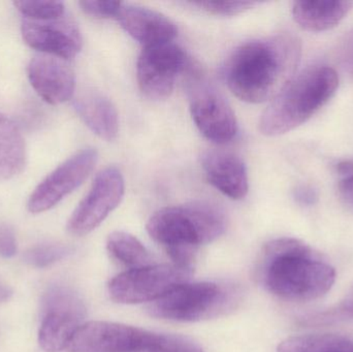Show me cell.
I'll list each match as a JSON object with an SVG mask.
<instances>
[{
    "label": "cell",
    "instance_id": "cell-11",
    "mask_svg": "<svg viewBox=\"0 0 353 352\" xmlns=\"http://www.w3.org/2000/svg\"><path fill=\"white\" fill-rule=\"evenodd\" d=\"M99 154L92 148L79 151L56 167L35 188L27 204L33 214L46 212L59 204L84 183L97 165Z\"/></svg>",
    "mask_w": 353,
    "mask_h": 352
},
{
    "label": "cell",
    "instance_id": "cell-12",
    "mask_svg": "<svg viewBox=\"0 0 353 352\" xmlns=\"http://www.w3.org/2000/svg\"><path fill=\"white\" fill-rule=\"evenodd\" d=\"M157 334L109 322L83 324L68 344L70 352H142L149 351Z\"/></svg>",
    "mask_w": 353,
    "mask_h": 352
},
{
    "label": "cell",
    "instance_id": "cell-31",
    "mask_svg": "<svg viewBox=\"0 0 353 352\" xmlns=\"http://www.w3.org/2000/svg\"><path fill=\"white\" fill-rule=\"evenodd\" d=\"M337 171L344 178L353 175V161H344L338 163Z\"/></svg>",
    "mask_w": 353,
    "mask_h": 352
},
{
    "label": "cell",
    "instance_id": "cell-30",
    "mask_svg": "<svg viewBox=\"0 0 353 352\" xmlns=\"http://www.w3.org/2000/svg\"><path fill=\"white\" fill-rule=\"evenodd\" d=\"M339 191L346 202L353 205V175L344 178L340 182Z\"/></svg>",
    "mask_w": 353,
    "mask_h": 352
},
{
    "label": "cell",
    "instance_id": "cell-6",
    "mask_svg": "<svg viewBox=\"0 0 353 352\" xmlns=\"http://www.w3.org/2000/svg\"><path fill=\"white\" fill-rule=\"evenodd\" d=\"M192 271L176 265H150L132 269L110 281L109 295L120 304L155 302L179 285L188 282Z\"/></svg>",
    "mask_w": 353,
    "mask_h": 352
},
{
    "label": "cell",
    "instance_id": "cell-24",
    "mask_svg": "<svg viewBox=\"0 0 353 352\" xmlns=\"http://www.w3.org/2000/svg\"><path fill=\"white\" fill-rule=\"evenodd\" d=\"M186 4L213 16H236L254 8L259 2L254 1H199Z\"/></svg>",
    "mask_w": 353,
    "mask_h": 352
},
{
    "label": "cell",
    "instance_id": "cell-23",
    "mask_svg": "<svg viewBox=\"0 0 353 352\" xmlns=\"http://www.w3.org/2000/svg\"><path fill=\"white\" fill-rule=\"evenodd\" d=\"M14 6L27 20H58L65 12L63 2L59 1H14Z\"/></svg>",
    "mask_w": 353,
    "mask_h": 352
},
{
    "label": "cell",
    "instance_id": "cell-3",
    "mask_svg": "<svg viewBox=\"0 0 353 352\" xmlns=\"http://www.w3.org/2000/svg\"><path fill=\"white\" fill-rule=\"evenodd\" d=\"M151 239L165 248L174 265L192 271L197 248L211 243L225 231L223 212L207 202L167 207L147 222Z\"/></svg>",
    "mask_w": 353,
    "mask_h": 352
},
{
    "label": "cell",
    "instance_id": "cell-5",
    "mask_svg": "<svg viewBox=\"0 0 353 352\" xmlns=\"http://www.w3.org/2000/svg\"><path fill=\"white\" fill-rule=\"evenodd\" d=\"M234 291L213 282L183 283L153 302L150 315L174 322H197L219 315L232 306Z\"/></svg>",
    "mask_w": 353,
    "mask_h": 352
},
{
    "label": "cell",
    "instance_id": "cell-18",
    "mask_svg": "<svg viewBox=\"0 0 353 352\" xmlns=\"http://www.w3.org/2000/svg\"><path fill=\"white\" fill-rule=\"evenodd\" d=\"M352 8L350 1H296L292 16L305 30L321 32L337 26Z\"/></svg>",
    "mask_w": 353,
    "mask_h": 352
},
{
    "label": "cell",
    "instance_id": "cell-17",
    "mask_svg": "<svg viewBox=\"0 0 353 352\" xmlns=\"http://www.w3.org/2000/svg\"><path fill=\"white\" fill-rule=\"evenodd\" d=\"M74 107L81 119L103 140H115L119 130V118L114 103L97 91L81 92L74 99Z\"/></svg>",
    "mask_w": 353,
    "mask_h": 352
},
{
    "label": "cell",
    "instance_id": "cell-21",
    "mask_svg": "<svg viewBox=\"0 0 353 352\" xmlns=\"http://www.w3.org/2000/svg\"><path fill=\"white\" fill-rule=\"evenodd\" d=\"M277 352H353V340L334 334L290 337L280 343Z\"/></svg>",
    "mask_w": 353,
    "mask_h": 352
},
{
    "label": "cell",
    "instance_id": "cell-10",
    "mask_svg": "<svg viewBox=\"0 0 353 352\" xmlns=\"http://www.w3.org/2000/svg\"><path fill=\"white\" fill-rule=\"evenodd\" d=\"M186 64V54L173 41L144 48L137 65L143 94L152 101H163L171 96L176 78Z\"/></svg>",
    "mask_w": 353,
    "mask_h": 352
},
{
    "label": "cell",
    "instance_id": "cell-14",
    "mask_svg": "<svg viewBox=\"0 0 353 352\" xmlns=\"http://www.w3.org/2000/svg\"><path fill=\"white\" fill-rule=\"evenodd\" d=\"M27 74L35 92L50 105H60L74 96L76 76L66 60L37 54L29 61Z\"/></svg>",
    "mask_w": 353,
    "mask_h": 352
},
{
    "label": "cell",
    "instance_id": "cell-28",
    "mask_svg": "<svg viewBox=\"0 0 353 352\" xmlns=\"http://www.w3.org/2000/svg\"><path fill=\"white\" fill-rule=\"evenodd\" d=\"M294 198L302 206L310 207L319 200V192L308 185L300 186L294 190Z\"/></svg>",
    "mask_w": 353,
    "mask_h": 352
},
{
    "label": "cell",
    "instance_id": "cell-20",
    "mask_svg": "<svg viewBox=\"0 0 353 352\" xmlns=\"http://www.w3.org/2000/svg\"><path fill=\"white\" fill-rule=\"evenodd\" d=\"M107 248L112 258L132 269L150 266L151 254L144 245L130 234L114 231L108 238Z\"/></svg>",
    "mask_w": 353,
    "mask_h": 352
},
{
    "label": "cell",
    "instance_id": "cell-13",
    "mask_svg": "<svg viewBox=\"0 0 353 352\" xmlns=\"http://www.w3.org/2000/svg\"><path fill=\"white\" fill-rule=\"evenodd\" d=\"M25 43L41 52L70 61L82 50L83 39L76 23L68 19L33 21L25 19L21 25Z\"/></svg>",
    "mask_w": 353,
    "mask_h": 352
},
{
    "label": "cell",
    "instance_id": "cell-15",
    "mask_svg": "<svg viewBox=\"0 0 353 352\" xmlns=\"http://www.w3.org/2000/svg\"><path fill=\"white\" fill-rule=\"evenodd\" d=\"M117 19L122 28L144 48L172 43L178 34L173 21L144 6L122 3Z\"/></svg>",
    "mask_w": 353,
    "mask_h": 352
},
{
    "label": "cell",
    "instance_id": "cell-1",
    "mask_svg": "<svg viewBox=\"0 0 353 352\" xmlns=\"http://www.w3.org/2000/svg\"><path fill=\"white\" fill-rule=\"evenodd\" d=\"M301 56L302 43L290 33L248 41L226 60L224 81L241 101L265 103L275 99L294 78Z\"/></svg>",
    "mask_w": 353,
    "mask_h": 352
},
{
    "label": "cell",
    "instance_id": "cell-29",
    "mask_svg": "<svg viewBox=\"0 0 353 352\" xmlns=\"http://www.w3.org/2000/svg\"><path fill=\"white\" fill-rule=\"evenodd\" d=\"M340 56L342 61L353 72V31L346 35L345 39L340 47Z\"/></svg>",
    "mask_w": 353,
    "mask_h": 352
},
{
    "label": "cell",
    "instance_id": "cell-25",
    "mask_svg": "<svg viewBox=\"0 0 353 352\" xmlns=\"http://www.w3.org/2000/svg\"><path fill=\"white\" fill-rule=\"evenodd\" d=\"M150 352H203L189 339L176 335H157Z\"/></svg>",
    "mask_w": 353,
    "mask_h": 352
},
{
    "label": "cell",
    "instance_id": "cell-2",
    "mask_svg": "<svg viewBox=\"0 0 353 352\" xmlns=\"http://www.w3.org/2000/svg\"><path fill=\"white\" fill-rule=\"evenodd\" d=\"M261 279L265 289L282 299L311 301L325 296L335 283L333 267L300 240L282 238L263 248Z\"/></svg>",
    "mask_w": 353,
    "mask_h": 352
},
{
    "label": "cell",
    "instance_id": "cell-9",
    "mask_svg": "<svg viewBox=\"0 0 353 352\" xmlns=\"http://www.w3.org/2000/svg\"><path fill=\"white\" fill-rule=\"evenodd\" d=\"M190 113L205 138L215 144H225L238 132L236 115L228 101L215 86L195 79L189 90Z\"/></svg>",
    "mask_w": 353,
    "mask_h": 352
},
{
    "label": "cell",
    "instance_id": "cell-22",
    "mask_svg": "<svg viewBox=\"0 0 353 352\" xmlns=\"http://www.w3.org/2000/svg\"><path fill=\"white\" fill-rule=\"evenodd\" d=\"M72 248L62 243H43L25 252V262L34 268L43 269L70 256Z\"/></svg>",
    "mask_w": 353,
    "mask_h": 352
},
{
    "label": "cell",
    "instance_id": "cell-19",
    "mask_svg": "<svg viewBox=\"0 0 353 352\" xmlns=\"http://www.w3.org/2000/svg\"><path fill=\"white\" fill-rule=\"evenodd\" d=\"M26 165V147L19 128L0 113V180L16 177Z\"/></svg>",
    "mask_w": 353,
    "mask_h": 352
},
{
    "label": "cell",
    "instance_id": "cell-4",
    "mask_svg": "<svg viewBox=\"0 0 353 352\" xmlns=\"http://www.w3.org/2000/svg\"><path fill=\"white\" fill-rule=\"evenodd\" d=\"M339 76L332 68L312 66L303 70L272 99L259 120L263 136H278L308 121L335 94Z\"/></svg>",
    "mask_w": 353,
    "mask_h": 352
},
{
    "label": "cell",
    "instance_id": "cell-7",
    "mask_svg": "<svg viewBox=\"0 0 353 352\" xmlns=\"http://www.w3.org/2000/svg\"><path fill=\"white\" fill-rule=\"evenodd\" d=\"M86 316V307L70 287H54L43 300L39 343L46 352H59L68 346Z\"/></svg>",
    "mask_w": 353,
    "mask_h": 352
},
{
    "label": "cell",
    "instance_id": "cell-8",
    "mask_svg": "<svg viewBox=\"0 0 353 352\" xmlns=\"http://www.w3.org/2000/svg\"><path fill=\"white\" fill-rule=\"evenodd\" d=\"M125 185L121 172L109 167L97 174L90 190L72 212L68 233L85 236L103 223L123 200Z\"/></svg>",
    "mask_w": 353,
    "mask_h": 352
},
{
    "label": "cell",
    "instance_id": "cell-16",
    "mask_svg": "<svg viewBox=\"0 0 353 352\" xmlns=\"http://www.w3.org/2000/svg\"><path fill=\"white\" fill-rule=\"evenodd\" d=\"M201 167L209 183L232 200L248 194V174L240 156L224 150H208L201 155Z\"/></svg>",
    "mask_w": 353,
    "mask_h": 352
},
{
    "label": "cell",
    "instance_id": "cell-27",
    "mask_svg": "<svg viewBox=\"0 0 353 352\" xmlns=\"http://www.w3.org/2000/svg\"><path fill=\"white\" fill-rule=\"evenodd\" d=\"M17 250L18 244L14 229L10 225L0 223V258H12Z\"/></svg>",
    "mask_w": 353,
    "mask_h": 352
},
{
    "label": "cell",
    "instance_id": "cell-32",
    "mask_svg": "<svg viewBox=\"0 0 353 352\" xmlns=\"http://www.w3.org/2000/svg\"><path fill=\"white\" fill-rule=\"evenodd\" d=\"M12 291L10 287L6 285V283L0 281V304L8 301L10 298L12 297Z\"/></svg>",
    "mask_w": 353,
    "mask_h": 352
},
{
    "label": "cell",
    "instance_id": "cell-26",
    "mask_svg": "<svg viewBox=\"0 0 353 352\" xmlns=\"http://www.w3.org/2000/svg\"><path fill=\"white\" fill-rule=\"evenodd\" d=\"M79 6L88 16L97 19L117 18L121 10L119 1H80Z\"/></svg>",
    "mask_w": 353,
    "mask_h": 352
}]
</instances>
